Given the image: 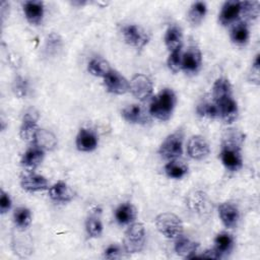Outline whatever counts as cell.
Segmentation results:
<instances>
[{"label":"cell","mask_w":260,"mask_h":260,"mask_svg":"<svg viewBox=\"0 0 260 260\" xmlns=\"http://www.w3.org/2000/svg\"><path fill=\"white\" fill-rule=\"evenodd\" d=\"M176 94L171 88H164L153 99L149 107V114L160 121L171 118L176 105Z\"/></svg>","instance_id":"obj_1"},{"label":"cell","mask_w":260,"mask_h":260,"mask_svg":"<svg viewBox=\"0 0 260 260\" xmlns=\"http://www.w3.org/2000/svg\"><path fill=\"white\" fill-rule=\"evenodd\" d=\"M220 160L226 170L231 172L239 171L243 166V157L241 153V144L238 139L226 138L221 146Z\"/></svg>","instance_id":"obj_2"},{"label":"cell","mask_w":260,"mask_h":260,"mask_svg":"<svg viewBox=\"0 0 260 260\" xmlns=\"http://www.w3.org/2000/svg\"><path fill=\"white\" fill-rule=\"evenodd\" d=\"M157 231L168 239H177L183 233V222L179 216L172 212H162L155 217Z\"/></svg>","instance_id":"obj_3"},{"label":"cell","mask_w":260,"mask_h":260,"mask_svg":"<svg viewBox=\"0 0 260 260\" xmlns=\"http://www.w3.org/2000/svg\"><path fill=\"white\" fill-rule=\"evenodd\" d=\"M145 228L141 222H134L129 225L124 235V250L127 253H139L145 244Z\"/></svg>","instance_id":"obj_4"},{"label":"cell","mask_w":260,"mask_h":260,"mask_svg":"<svg viewBox=\"0 0 260 260\" xmlns=\"http://www.w3.org/2000/svg\"><path fill=\"white\" fill-rule=\"evenodd\" d=\"M159 154L167 159H177L183 153V133L182 131H176L168 135L161 142Z\"/></svg>","instance_id":"obj_5"},{"label":"cell","mask_w":260,"mask_h":260,"mask_svg":"<svg viewBox=\"0 0 260 260\" xmlns=\"http://www.w3.org/2000/svg\"><path fill=\"white\" fill-rule=\"evenodd\" d=\"M122 37L124 42L131 47L141 50L149 42V35L138 24H127L122 27Z\"/></svg>","instance_id":"obj_6"},{"label":"cell","mask_w":260,"mask_h":260,"mask_svg":"<svg viewBox=\"0 0 260 260\" xmlns=\"http://www.w3.org/2000/svg\"><path fill=\"white\" fill-rule=\"evenodd\" d=\"M130 91L139 101H145L151 96L153 84L150 78L144 74H136L131 78Z\"/></svg>","instance_id":"obj_7"},{"label":"cell","mask_w":260,"mask_h":260,"mask_svg":"<svg viewBox=\"0 0 260 260\" xmlns=\"http://www.w3.org/2000/svg\"><path fill=\"white\" fill-rule=\"evenodd\" d=\"M186 205L193 213L198 215H205L209 213L211 206L207 194L200 190H194L187 195Z\"/></svg>","instance_id":"obj_8"},{"label":"cell","mask_w":260,"mask_h":260,"mask_svg":"<svg viewBox=\"0 0 260 260\" xmlns=\"http://www.w3.org/2000/svg\"><path fill=\"white\" fill-rule=\"evenodd\" d=\"M38 120H39V112L35 108H29L25 111L21 126L19 129V136L22 140L32 141L35 135L38 131Z\"/></svg>","instance_id":"obj_9"},{"label":"cell","mask_w":260,"mask_h":260,"mask_svg":"<svg viewBox=\"0 0 260 260\" xmlns=\"http://www.w3.org/2000/svg\"><path fill=\"white\" fill-rule=\"evenodd\" d=\"M104 84L109 92L115 94H124L130 90L129 81L113 69L104 77Z\"/></svg>","instance_id":"obj_10"},{"label":"cell","mask_w":260,"mask_h":260,"mask_svg":"<svg viewBox=\"0 0 260 260\" xmlns=\"http://www.w3.org/2000/svg\"><path fill=\"white\" fill-rule=\"evenodd\" d=\"M187 152L191 158L196 160H202L209 155V144L203 136L193 135L188 140Z\"/></svg>","instance_id":"obj_11"},{"label":"cell","mask_w":260,"mask_h":260,"mask_svg":"<svg viewBox=\"0 0 260 260\" xmlns=\"http://www.w3.org/2000/svg\"><path fill=\"white\" fill-rule=\"evenodd\" d=\"M202 64V55L200 50L191 46L188 50L183 53L182 56V69L187 73H195L197 72Z\"/></svg>","instance_id":"obj_12"},{"label":"cell","mask_w":260,"mask_h":260,"mask_svg":"<svg viewBox=\"0 0 260 260\" xmlns=\"http://www.w3.org/2000/svg\"><path fill=\"white\" fill-rule=\"evenodd\" d=\"M218 215L221 222L228 229H233L237 225L240 219L239 208L232 202H222L218 205Z\"/></svg>","instance_id":"obj_13"},{"label":"cell","mask_w":260,"mask_h":260,"mask_svg":"<svg viewBox=\"0 0 260 260\" xmlns=\"http://www.w3.org/2000/svg\"><path fill=\"white\" fill-rule=\"evenodd\" d=\"M241 15L240 1H226L223 3L218 15V21L221 25L234 23Z\"/></svg>","instance_id":"obj_14"},{"label":"cell","mask_w":260,"mask_h":260,"mask_svg":"<svg viewBox=\"0 0 260 260\" xmlns=\"http://www.w3.org/2000/svg\"><path fill=\"white\" fill-rule=\"evenodd\" d=\"M121 115L124 120L133 124H146L149 121V114L143 107L136 104L124 108Z\"/></svg>","instance_id":"obj_15"},{"label":"cell","mask_w":260,"mask_h":260,"mask_svg":"<svg viewBox=\"0 0 260 260\" xmlns=\"http://www.w3.org/2000/svg\"><path fill=\"white\" fill-rule=\"evenodd\" d=\"M75 144L79 151L89 152L96 148L98 137L92 131L85 128H81L76 136Z\"/></svg>","instance_id":"obj_16"},{"label":"cell","mask_w":260,"mask_h":260,"mask_svg":"<svg viewBox=\"0 0 260 260\" xmlns=\"http://www.w3.org/2000/svg\"><path fill=\"white\" fill-rule=\"evenodd\" d=\"M21 188L26 192H38L49 188L48 180L37 174H28L21 178L20 181Z\"/></svg>","instance_id":"obj_17"},{"label":"cell","mask_w":260,"mask_h":260,"mask_svg":"<svg viewBox=\"0 0 260 260\" xmlns=\"http://www.w3.org/2000/svg\"><path fill=\"white\" fill-rule=\"evenodd\" d=\"M23 13L30 24L41 23L44 17V3L41 1H25L22 5Z\"/></svg>","instance_id":"obj_18"},{"label":"cell","mask_w":260,"mask_h":260,"mask_svg":"<svg viewBox=\"0 0 260 260\" xmlns=\"http://www.w3.org/2000/svg\"><path fill=\"white\" fill-rule=\"evenodd\" d=\"M219 112V117L225 124L233 123L238 117V105L232 98H228L216 104Z\"/></svg>","instance_id":"obj_19"},{"label":"cell","mask_w":260,"mask_h":260,"mask_svg":"<svg viewBox=\"0 0 260 260\" xmlns=\"http://www.w3.org/2000/svg\"><path fill=\"white\" fill-rule=\"evenodd\" d=\"M74 191L65 182L59 181L49 188L51 199L59 202H69L74 198Z\"/></svg>","instance_id":"obj_20"},{"label":"cell","mask_w":260,"mask_h":260,"mask_svg":"<svg viewBox=\"0 0 260 260\" xmlns=\"http://www.w3.org/2000/svg\"><path fill=\"white\" fill-rule=\"evenodd\" d=\"M232 96V84L225 77L217 78L212 85V98L215 104Z\"/></svg>","instance_id":"obj_21"},{"label":"cell","mask_w":260,"mask_h":260,"mask_svg":"<svg viewBox=\"0 0 260 260\" xmlns=\"http://www.w3.org/2000/svg\"><path fill=\"white\" fill-rule=\"evenodd\" d=\"M35 146L45 150H53L57 145L56 136L49 130L46 129H38L35 138H34Z\"/></svg>","instance_id":"obj_22"},{"label":"cell","mask_w":260,"mask_h":260,"mask_svg":"<svg viewBox=\"0 0 260 260\" xmlns=\"http://www.w3.org/2000/svg\"><path fill=\"white\" fill-rule=\"evenodd\" d=\"M175 243V252L185 258H193L198 249V243L192 241L189 238L183 237L182 235L176 239Z\"/></svg>","instance_id":"obj_23"},{"label":"cell","mask_w":260,"mask_h":260,"mask_svg":"<svg viewBox=\"0 0 260 260\" xmlns=\"http://www.w3.org/2000/svg\"><path fill=\"white\" fill-rule=\"evenodd\" d=\"M137 215L136 208L131 203H123L115 211V218L120 224L132 223Z\"/></svg>","instance_id":"obj_24"},{"label":"cell","mask_w":260,"mask_h":260,"mask_svg":"<svg viewBox=\"0 0 260 260\" xmlns=\"http://www.w3.org/2000/svg\"><path fill=\"white\" fill-rule=\"evenodd\" d=\"M165 44L170 52L176 50L177 48L182 47L183 32L181 27L178 25H170L165 34Z\"/></svg>","instance_id":"obj_25"},{"label":"cell","mask_w":260,"mask_h":260,"mask_svg":"<svg viewBox=\"0 0 260 260\" xmlns=\"http://www.w3.org/2000/svg\"><path fill=\"white\" fill-rule=\"evenodd\" d=\"M43 158H44V150L35 146L27 149L23 153L20 162L24 168L34 170L42 162Z\"/></svg>","instance_id":"obj_26"},{"label":"cell","mask_w":260,"mask_h":260,"mask_svg":"<svg viewBox=\"0 0 260 260\" xmlns=\"http://www.w3.org/2000/svg\"><path fill=\"white\" fill-rule=\"evenodd\" d=\"M206 12H207V6L205 2H202V1L194 2L188 11V15H187L188 21L190 22L191 25L196 26L202 22Z\"/></svg>","instance_id":"obj_27"},{"label":"cell","mask_w":260,"mask_h":260,"mask_svg":"<svg viewBox=\"0 0 260 260\" xmlns=\"http://www.w3.org/2000/svg\"><path fill=\"white\" fill-rule=\"evenodd\" d=\"M165 172L172 179H181L188 173V166L184 161L172 159L165 166Z\"/></svg>","instance_id":"obj_28"},{"label":"cell","mask_w":260,"mask_h":260,"mask_svg":"<svg viewBox=\"0 0 260 260\" xmlns=\"http://www.w3.org/2000/svg\"><path fill=\"white\" fill-rule=\"evenodd\" d=\"M250 38V30L248 24L241 21L235 24L231 30V40L237 45H245Z\"/></svg>","instance_id":"obj_29"},{"label":"cell","mask_w":260,"mask_h":260,"mask_svg":"<svg viewBox=\"0 0 260 260\" xmlns=\"http://www.w3.org/2000/svg\"><path fill=\"white\" fill-rule=\"evenodd\" d=\"M234 246V239L228 233H220L214 239V250L218 253L219 257L229 253Z\"/></svg>","instance_id":"obj_30"},{"label":"cell","mask_w":260,"mask_h":260,"mask_svg":"<svg viewBox=\"0 0 260 260\" xmlns=\"http://www.w3.org/2000/svg\"><path fill=\"white\" fill-rule=\"evenodd\" d=\"M87 70L91 75L104 78L112 70V68L107 60L103 58H94L88 63Z\"/></svg>","instance_id":"obj_31"},{"label":"cell","mask_w":260,"mask_h":260,"mask_svg":"<svg viewBox=\"0 0 260 260\" xmlns=\"http://www.w3.org/2000/svg\"><path fill=\"white\" fill-rule=\"evenodd\" d=\"M13 221L15 226L20 230H26L31 223V212L26 207H18L13 213Z\"/></svg>","instance_id":"obj_32"},{"label":"cell","mask_w":260,"mask_h":260,"mask_svg":"<svg viewBox=\"0 0 260 260\" xmlns=\"http://www.w3.org/2000/svg\"><path fill=\"white\" fill-rule=\"evenodd\" d=\"M259 15V2L257 1H243L241 2V15L243 21L247 23L248 20H253Z\"/></svg>","instance_id":"obj_33"},{"label":"cell","mask_w":260,"mask_h":260,"mask_svg":"<svg viewBox=\"0 0 260 260\" xmlns=\"http://www.w3.org/2000/svg\"><path fill=\"white\" fill-rule=\"evenodd\" d=\"M196 112L200 117L214 119L219 117L218 108L215 103H201L197 106Z\"/></svg>","instance_id":"obj_34"},{"label":"cell","mask_w":260,"mask_h":260,"mask_svg":"<svg viewBox=\"0 0 260 260\" xmlns=\"http://www.w3.org/2000/svg\"><path fill=\"white\" fill-rule=\"evenodd\" d=\"M182 47L177 48L176 50L172 51L169 55V58L167 60V64L169 69L174 72L177 73L182 69Z\"/></svg>","instance_id":"obj_35"},{"label":"cell","mask_w":260,"mask_h":260,"mask_svg":"<svg viewBox=\"0 0 260 260\" xmlns=\"http://www.w3.org/2000/svg\"><path fill=\"white\" fill-rule=\"evenodd\" d=\"M85 229L89 237L91 238H98L102 235L103 232V224L102 221L95 217V216H90L87 218L85 222Z\"/></svg>","instance_id":"obj_36"},{"label":"cell","mask_w":260,"mask_h":260,"mask_svg":"<svg viewBox=\"0 0 260 260\" xmlns=\"http://www.w3.org/2000/svg\"><path fill=\"white\" fill-rule=\"evenodd\" d=\"M61 47H62V40L60 36L55 32L50 34L46 40V46H45V49L48 55L56 54L61 49Z\"/></svg>","instance_id":"obj_37"},{"label":"cell","mask_w":260,"mask_h":260,"mask_svg":"<svg viewBox=\"0 0 260 260\" xmlns=\"http://www.w3.org/2000/svg\"><path fill=\"white\" fill-rule=\"evenodd\" d=\"M12 90L14 94L18 98H24L26 96L28 92V83L26 79H24L22 76H16L12 83Z\"/></svg>","instance_id":"obj_38"},{"label":"cell","mask_w":260,"mask_h":260,"mask_svg":"<svg viewBox=\"0 0 260 260\" xmlns=\"http://www.w3.org/2000/svg\"><path fill=\"white\" fill-rule=\"evenodd\" d=\"M260 54L255 56L254 61L252 62L251 71L249 73V80L256 84H259V76H260Z\"/></svg>","instance_id":"obj_39"},{"label":"cell","mask_w":260,"mask_h":260,"mask_svg":"<svg viewBox=\"0 0 260 260\" xmlns=\"http://www.w3.org/2000/svg\"><path fill=\"white\" fill-rule=\"evenodd\" d=\"M124 253H127V252H123L120 246H118V245H110L104 251V257L108 258V259H117V258L123 257Z\"/></svg>","instance_id":"obj_40"},{"label":"cell","mask_w":260,"mask_h":260,"mask_svg":"<svg viewBox=\"0 0 260 260\" xmlns=\"http://www.w3.org/2000/svg\"><path fill=\"white\" fill-rule=\"evenodd\" d=\"M11 207V199L9 194L6 193L4 190L0 191V212L2 214L6 213Z\"/></svg>","instance_id":"obj_41"}]
</instances>
